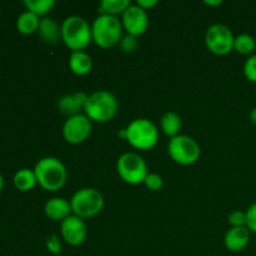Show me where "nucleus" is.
I'll use <instances>...</instances> for the list:
<instances>
[{
    "mask_svg": "<svg viewBox=\"0 0 256 256\" xmlns=\"http://www.w3.org/2000/svg\"><path fill=\"white\" fill-rule=\"evenodd\" d=\"M132 5L130 0H102L99 5V15H112L116 16L124 14L125 10Z\"/></svg>",
    "mask_w": 256,
    "mask_h": 256,
    "instance_id": "412c9836",
    "label": "nucleus"
},
{
    "mask_svg": "<svg viewBox=\"0 0 256 256\" xmlns=\"http://www.w3.org/2000/svg\"><path fill=\"white\" fill-rule=\"evenodd\" d=\"M145 186L148 188L152 192H159L164 186V180L160 176L159 174H155V172H149L148 176L144 180Z\"/></svg>",
    "mask_w": 256,
    "mask_h": 256,
    "instance_id": "b1692460",
    "label": "nucleus"
},
{
    "mask_svg": "<svg viewBox=\"0 0 256 256\" xmlns=\"http://www.w3.org/2000/svg\"><path fill=\"white\" fill-rule=\"evenodd\" d=\"M250 230L246 226L232 228L228 230L224 238V244L228 250L232 252H239L249 245Z\"/></svg>",
    "mask_w": 256,
    "mask_h": 256,
    "instance_id": "4468645a",
    "label": "nucleus"
},
{
    "mask_svg": "<svg viewBox=\"0 0 256 256\" xmlns=\"http://www.w3.org/2000/svg\"><path fill=\"white\" fill-rule=\"evenodd\" d=\"M45 215L52 222H62L72 214L69 200L64 198H52L45 204Z\"/></svg>",
    "mask_w": 256,
    "mask_h": 256,
    "instance_id": "2eb2a0df",
    "label": "nucleus"
},
{
    "mask_svg": "<svg viewBox=\"0 0 256 256\" xmlns=\"http://www.w3.org/2000/svg\"><path fill=\"white\" fill-rule=\"evenodd\" d=\"M62 40L72 52H84L92 42V25L82 16H68L62 24Z\"/></svg>",
    "mask_w": 256,
    "mask_h": 256,
    "instance_id": "f03ea898",
    "label": "nucleus"
},
{
    "mask_svg": "<svg viewBox=\"0 0 256 256\" xmlns=\"http://www.w3.org/2000/svg\"><path fill=\"white\" fill-rule=\"evenodd\" d=\"M122 20L112 15H99L92 24V42L102 49H109L120 42L122 38Z\"/></svg>",
    "mask_w": 256,
    "mask_h": 256,
    "instance_id": "7ed1b4c3",
    "label": "nucleus"
},
{
    "mask_svg": "<svg viewBox=\"0 0 256 256\" xmlns=\"http://www.w3.org/2000/svg\"><path fill=\"white\" fill-rule=\"evenodd\" d=\"M92 120L85 114L69 116L62 125V136L69 144H82L92 134Z\"/></svg>",
    "mask_w": 256,
    "mask_h": 256,
    "instance_id": "9d476101",
    "label": "nucleus"
},
{
    "mask_svg": "<svg viewBox=\"0 0 256 256\" xmlns=\"http://www.w3.org/2000/svg\"><path fill=\"white\" fill-rule=\"evenodd\" d=\"M119 44H120V48H122V50L124 52H132L138 46L136 36L126 34L125 36L122 38V40H120Z\"/></svg>",
    "mask_w": 256,
    "mask_h": 256,
    "instance_id": "bb28decb",
    "label": "nucleus"
},
{
    "mask_svg": "<svg viewBox=\"0 0 256 256\" xmlns=\"http://www.w3.org/2000/svg\"><path fill=\"white\" fill-rule=\"evenodd\" d=\"M122 24L128 34L138 38L148 30L149 15H148V12L142 9L139 5H130L122 15Z\"/></svg>",
    "mask_w": 256,
    "mask_h": 256,
    "instance_id": "9b49d317",
    "label": "nucleus"
},
{
    "mask_svg": "<svg viewBox=\"0 0 256 256\" xmlns=\"http://www.w3.org/2000/svg\"><path fill=\"white\" fill-rule=\"evenodd\" d=\"M160 125H162V130L166 136L174 138L179 135L180 129H182V118L176 112H168L162 115Z\"/></svg>",
    "mask_w": 256,
    "mask_h": 256,
    "instance_id": "aec40b11",
    "label": "nucleus"
},
{
    "mask_svg": "<svg viewBox=\"0 0 256 256\" xmlns=\"http://www.w3.org/2000/svg\"><path fill=\"white\" fill-rule=\"evenodd\" d=\"M118 108V100L112 92L98 90L89 95L84 112L92 122H108L116 115Z\"/></svg>",
    "mask_w": 256,
    "mask_h": 256,
    "instance_id": "20e7f679",
    "label": "nucleus"
},
{
    "mask_svg": "<svg viewBox=\"0 0 256 256\" xmlns=\"http://www.w3.org/2000/svg\"><path fill=\"white\" fill-rule=\"evenodd\" d=\"M72 214L82 219H88L99 214L104 208V196L92 188L79 189L70 199Z\"/></svg>",
    "mask_w": 256,
    "mask_h": 256,
    "instance_id": "423d86ee",
    "label": "nucleus"
},
{
    "mask_svg": "<svg viewBox=\"0 0 256 256\" xmlns=\"http://www.w3.org/2000/svg\"><path fill=\"white\" fill-rule=\"evenodd\" d=\"M250 120L254 125H256V106L250 112Z\"/></svg>",
    "mask_w": 256,
    "mask_h": 256,
    "instance_id": "2f4dec72",
    "label": "nucleus"
},
{
    "mask_svg": "<svg viewBox=\"0 0 256 256\" xmlns=\"http://www.w3.org/2000/svg\"><path fill=\"white\" fill-rule=\"evenodd\" d=\"M235 36L229 26L224 24H214L205 32V44L215 55H228L234 50Z\"/></svg>",
    "mask_w": 256,
    "mask_h": 256,
    "instance_id": "1a4fd4ad",
    "label": "nucleus"
},
{
    "mask_svg": "<svg viewBox=\"0 0 256 256\" xmlns=\"http://www.w3.org/2000/svg\"><path fill=\"white\" fill-rule=\"evenodd\" d=\"M88 98H89V95L84 92H72V94L64 95L59 99L58 108H59L60 112L68 115V118L82 114V112L85 110Z\"/></svg>",
    "mask_w": 256,
    "mask_h": 256,
    "instance_id": "ddd939ff",
    "label": "nucleus"
},
{
    "mask_svg": "<svg viewBox=\"0 0 256 256\" xmlns=\"http://www.w3.org/2000/svg\"><path fill=\"white\" fill-rule=\"evenodd\" d=\"M69 66L75 75L85 76L92 69V56L85 52H72L69 58Z\"/></svg>",
    "mask_w": 256,
    "mask_h": 256,
    "instance_id": "dca6fc26",
    "label": "nucleus"
},
{
    "mask_svg": "<svg viewBox=\"0 0 256 256\" xmlns=\"http://www.w3.org/2000/svg\"><path fill=\"white\" fill-rule=\"evenodd\" d=\"M12 182L19 192H29L38 184L36 175L32 169H20L15 172Z\"/></svg>",
    "mask_w": 256,
    "mask_h": 256,
    "instance_id": "a211bd4d",
    "label": "nucleus"
},
{
    "mask_svg": "<svg viewBox=\"0 0 256 256\" xmlns=\"http://www.w3.org/2000/svg\"><path fill=\"white\" fill-rule=\"evenodd\" d=\"M168 152L175 162L188 166L195 164L199 160L202 150L196 140L188 135L179 134L170 139Z\"/></svg>",
    "mask_w": 256,
    "mask_h": 256,
    "instance_id": "0eeeda50",
    "label": "nucleus"
},
{
    "mask_svg": "<svg viewBox=\"0 0 256 256\" xmlns=\"http://www.w3.org/2000/svg\"><path fill=\"white\" fill-rule=\"evenodd\" d=\"M229 224L232 228H242L246 226V212H242V210H235L228 218Z\"/></svg>",
    "mask_w": 256,
    "mask_h": 256,
    "instance_id": "a878e982",
    "label": "nucleus"
},
{
    "mask_svg": "<svg viewBox=\"0 0 256 256\" xmlns=\"http://www.w3.org/2000/svg\"><path fill=\"white\" fill-rule=\"evenodd\" d=\"M126 140L135 149L149 150L156 145L159 140V130L149 119L139 118L128 125Z\"/></svg>",
    "mask_w": 256,
    "mask_h": 256,
    "instance_id": "39448f33",
    "label": "nucleus"
},
{
    "mask_svg": "<svg viewBox=\"0 0 256 256\" xmlns=\"http://www.w3.org/2000/svg\"><path fill=\"white\" fill-rule=\"evenodd\" d=\"M62 238L65 242L72 246H79L86 240L88 228L82 218L72 214L62 220L60 225Z\"/></svg>",
    "mask_w": 256,
    "mask_h": 256,
    "instance_id": "f8f14e48",
    "label": "nucleus"
},
{
    "mask_svg": "<svg viewBox=\"0 0 256 256\" xmlns=\"http://www.w3.org/2000/svg\"><path fill=\"white\" fill-rule=\"evenodd\" d=\"M244 74L249 82H256V54L250 55L246 62H245Z\"/></svg>",
    "mask_w": 256,
    "mask_h": 256,
    "instance_id": "393cba45",
    "label": "nucleus"
},
{
    "mask_svg": "<svg viewBox=\"0 0 256 256\" xmlns=\"http://www.w3.org/2000/svg\"><path fill=\"white\" fill-rule=\"evenodd\" d=\"M46 249L49 250L52 254L59 255L62 252V240L56 235H52L46 239Z\"/></svg>",
    "mask_w": 256,
    "mask_h": 256,
    "instance_id": "cd10ccee",
    "label": "nucleus"
},
{
    "mask_svg": "<svg viewBox=\"0 0 256 256\" xmlns=\"http://www.w3.org/2000/svg\"><path fill=\"white\" fill-rule=\"evenodd\" d=\"M38 32H39V36L48 44H56L58 40L62 39V26H59L58 22L52 18L40 19Z\"/></svg>",
    "mask_w": 256,
    "mask_h": 256,
    "instance_id": "f3484780",
    "label": "nucleus"
},
{
    "mask_svg": "<svg viewBox=\"0 0 256 256\" xmlns=\"http://www.w3.org/2000/svg\"><path fill=\"white\" fill-rule=\"evenodd\" d=\"M256 49V40L250 34H240L235 36L234 50L239 54L250 55Z\"/></svg>",
    "mask_w": 256,
    "mask_h": 256,
    "instance_id": "4be33fe9",
    "label": "nucleus"
},
{
    "mask_svg": "<svg viewBox=\"0 0 256 256\" xmlns=\"http://www.w3.org/2000/svg\"><path fill=\"white\" fill-rule=\"evenodd\" d=\"M39 25H40L39 16L35 15L34 12H29V10L22 12L16 20V29L19 30L20 34H24V35H30L32 34V32H38Z\"/></svg>",
    "mask_w": 256,
    "mask_h": 256,
    "instance_id": "6ab92c4d",
    "label": "nucleus"
},
{
    "mask_svg": "<svg viewBox=\"0 0 256 256\" xmlns=\"http://www.w3.org/2000/svg\"><path fill=\"white\" fill-rule=\"evenodd\" d=\"M38 184L48 192H58L66 184L68 172L62 160L46 156L40 159L34 168Z\"/></svg>",
    "mask_w": 256,
    "mask_h": 256,
    "instance_id": "f257e3e1",
    "label": "nucleus"
},
{
    "mask_svg": "<svg viewBox=\"0 0 256 256\" xmlns=\"http://www.w3.org/2000/svg\"><path fill=\"white\" fill-rule=\"evenodd\" d=\"M136 5H139V6L142 8V9H144L145 12H148V10L152 9L154 6H156L158 0H138Z\"/></svg>",
    "mask_w": 256,
    "mask_h": 256,
    "instance_id": "c756f323",
    "label": "nucleus"
},
{
    "mask_svg": "<svg viewBox=\"0 0 256 256\" xmlns=\"http://www.w3.org/2000/svg\"><path fill=\"white\" fill-rule=\"evenodd\" d=\"M246 228L250 232L256 234V202L250 205L246 210Z\"/></svg>",
    "mask_w": 256,
    "mask_h": 256,
    "instance_id": "c85d7f7f",
    "label": "nucleus"
},
{
    "mask_svg": "<svg viewBox=\"0 0 256 256\" xmlns=\"http://www.w3.org/2000/svg\"><path fill=\"white\" fill-rule=\"evenodd\" d=\"M24 5L29 12H34L38 16H44L55 6V2L54 0H25Z\"/></svg>",
    "mask_w": 256,
    "mask_h": 256,
    "instance_id": "5701e85b",
    "label": "nucleus"
},
{
    "mask_svg": "<svg viewBox=\"0 0 256 256\" xmlns=\"http://www.w3.org/2000/svg\"><path fill=\"white\" fill-rule=\"evenodd\" d=\"M204 2L209 6H219L222 4V0H205Z\"/></svg>",
    "mask_w": 256,
    "mask_h": 256,
    "instance_id": "7c9ffc66",
    "label": "nucleus"
},
{
    "mask_svg": "<svg viewBox=\"0 0 256 256\" xmlns=\"http://www.w3.org/2000/svg\"><path fill=\"white\" fill-rule=\"evenodd\" d=\"M2 186H4V179H2V172H0V192H2Z\"/></svg>",
    "mask_w": 256,
    "mask_h": 256,
    "instance_id": "473e14b6",
    "label": "nucleus"
},
{
    "mask_svg": "<svg viewBox=\"0 0 256 256\" xmlns=\"http://www.w3.org/2000/svg\"><path fill=\"white\" fill-rule=\"evenodd\" d=\"M116 169L119 176L130 185L142 184L149 174L146 162L136 152L122 154L118 159Z\"/></svg>",
    "mask_w": 256,
    "mask_h": 256,
    "instance_id": "6e6552de",
    "label": "nucleus"
}]
</instances>
